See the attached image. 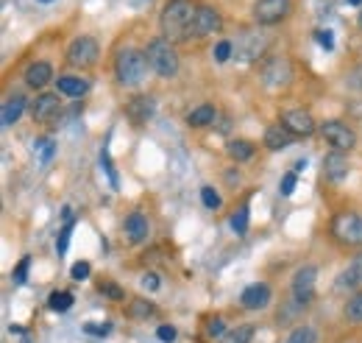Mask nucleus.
<instances>
[{
    "label": "nucleus",
    "mask_w": 362,
    "mask_h": 343,
    "mask_svg": "<svg viewBox=\"0 0 362 343\" xmlns=\"http://www.w3.org/2000/svg\"><path fill=\"white\" fill-rule=\"evenodd\" d=\"M198 6L192 0H170V3L162 9V17H159V28H162V36L170 42L187 39L190 25L195 20Z\"/></svg>",
    "instance_id": "nucleus-1"
},
{
    "label": "nucleus",
    "mask_w": 362,
    "mask_h": 343,
    "mask_svg": "<svg viewBox=\"0 0 362 343\" xmlns=\"http://www.w3.org/2000/svg\"><path fill=\"white\" fill-rule=\"evenodd\" d=\"M148 59H145V51H137V48H123L114 59V75L123 87H140L148 75Z\"/></svg>",
    "instance_id": "nucleus-2"
},
{
    "label": "nucleus",
    "mask_w": 362,
    "mask_h": 343,
    "mask_svg": "<svg viewBox=\"0 0 362 343\" xmlns=\"http://www.w3.org/2000/svg\"><path fill=\"white\" fill-rule=\"evenodd\" d=\"M145 59H148L151 70L156 75H162V78H173L179 73V54L173 48V42L165 39V36H156V39L148 42Z\"/></svg>",
    "instance_id": "nucleus-3"
},
{
    "label": "nucleus",
    "mask_w": 362,
    "mask_h": 343,
    "mask_svg": "<svg viewBox=\"0 0 362 343\" xmlns=\"http://www.w3.org/2000/svg\"><path fill=\"white\" fill-rule=\"evenodd\" d=\"M270 48V34L265 28H251V31H243L234 45V56L240 62H254L259 56H265Z\"/></svg>",
    "instance_id": "nucleus-4"
},
{
    "label": "nucleus",
    "mask_w": 362,
    "mask_h": 343,
    "mask_svg": "<svg viewBox=\"0 0 362 343\" xmlns=\"http://www.w3.org/2000/svg\"><path fill=\"white\" fill-rule=\"evenodd\" d=\"M101 59V45L92 39V36H75L67 48V62L73 67H81V70H90L92 64H98Z\"/></svg>",
    "instance_id": "nucleus-5"
},
{
    "label": "nucleus",
    "mask_w": 362,
    "mask_h": 343,
    "mask_svg": "<svg viewBox=\"0 0 362 343\" xmlns=\"http://www.w3.org/2000/svg\"><path fill=\"white\" fill-rule=\"evenodd\" d=\"M332 235L346 246H362V215H357V212H340V215H335Z\"/></svg>",
    "instance_id": "nucleus-6"
},
{
    "label": "nucleus",
    "mask_w": 362,
    "mask_h": 343,
    "mask_svg": "<svg viewBox=\"0 0 362 343\" xmlns=\"http://www.w3.org/2000/svg\"><path fill=\"white\" fill-rule=\"evenodd\" d=\"M290 12H293V0H257L251 14L259 25H276L281 20H287Z\"/></svg>",
    "instance_id": "nucleus-7"
},
{
    "label": "nucleus",
    "mask_w": 362,
    "mask_h": 343,
    "mask_svg": "<svg viewBox=\"0 0 362 343\" xmlns=\"http://www.w3.org/2000/svg\"><path fill=\"white\" fill-rule=\"evenodd\" d=\"M293 81V64L287 56H273L262 64V84L270 90H279V87H287Z\"/></svg>",
    "instance_id": "nucleus-8"
},
{
    "label": "nucleus",
    "mask_w": 362,
    "mask_h": 343,
    "mask_svg": "<svg viewBox=\"0 0 362 343\" xmlns=\"http://www.w3.org/2000/svg\"><path fill=\"white\" fill-rule=\"evenodd\" d=\"M320 137H324L335 151H351L357 145L354 128H348L343 120H326L320 126Z\"/></svg>",
    "instance_id": "nucleus-9"
},
{
    "label": "nucleus",
    "mask_w": 362,
    "mask_h": 343,
    "mask_svg": "<svg viewBox=\"0 0 362 343\" xmlns=\"http://www.w3.org/2000/svg\"><path fill=\"white\" fill-rule=\"evenodd\" d=\"M220 25H223V20H220L218 9H212V6H198V12H195V20H192V25H190L187 39H204V36H209V34L220 31Z\"/></svg>",
    "instance_id": "nucleus-10"
},
{
    "label": "nucleus",
    "mask_w": 362,
    "mask_h": 343,
    "mask_svg": "<svg viewBox=\"0 0 362 343\" xmlns=\"http://www.w3.org/2000/svg\"><path fill=\"white\" fill-rule=\"evenodd\" d=\"M315 282H318V268L315 265H301L293 276V298L296 305H309L315 298Z\"/></svg>",
    "instance_id": "nucleus-11"
},
{
    "label": "nucleus",
    "mask_w": 362,
    "mask_h": 343,
    "mask_svg": "<svg viewBox=\"0 0 362 343\" xmlns=\"http://www.w3.org/2000/svg\"><path fill=\"white\" fill-rule=\"evenodd\" d=\"M281 126L287 128L293 137H309L315 132V120L307 109H287L281 112Z\"/></svg>",
    "instance_id": "nucleus-12"
},
{
    "label": "nucleus",
    "mask_w": 362,
    "mask_h": 343,
    "mask_svg": "<svg viewBox=\"0 0 362 343\" xmlns=\"http://www.w3.org/2000/svg\"><path fill=\"white\" fill-rule=\"evenodd\" d=\"M273 298V290L268 282H254L243 290V296H240V305H243L246 310H265L270 305Z\"/></svg>",
    "instance_id": "nucleus-13"
},
{
    "label": "nucleus",
    "mask_w": 362,
    "mask_h": 343,
    "mask_svg": "<svg viewBox=\"0 0 362 343\" xmlns=\"http://www.w3.org/2000/svg\"><path fill=\"white\" fill-rule=\"evenodd\" d=\"M59 112H62V101L53 93H42L34 101V106H31V115H34L36 123H51Z\"/></svg>",
    "instance_id": "nucleus-14"
},
{
    "label": "nucleus",
    "mask_w": 362,
    "mask_h": 343,
    "mask_svg": "<svg viewBox=\"0 0 362 343\" xmlns=\"http://www.w3.org/2000/svg\"><path fill=\"white\" fill-rule=\"evenodd\" d=\"M123 232H126L129 243H142L151 235V224H148V218L142 215V212H131V215L123 221Z\"/></svg>",
    "instance_id": "nucleus-15"
},
{
    "label": "nucleus",
    "mask_w": 362,
    "mask_h": 343,
    "mask_svg": "<svg viewBox=\"0 0 362 343\" xmlns=\"http://www.w3.org/2000/svg\"><path fill=\"white\" fill-rule=\"evenodd\" d=\"M51 78H53V67H51L48 62H34V64H28V70H25V84H28L31 90L48 87Z\"/></svg>",
    "instance_id": "nucleus-16"
},
{
    "label": "nucleus",
    "mask_w": 362,
    "mask_h": 343,
    "mask_svg": "<svg viewBox=\"0 0 362 343\" xmlns=\"http://www.w3.org/2000/svg\"><path fill=\"white\" fill-rule=\"evenodd\" d=\"M324 174H326L332 182H343V179L348 176L346 151H332V154H326V159H324Z\"/></svg>",
    "instance_id": "nucleus-17"
},
{
    "label": "nucleus",
    "mask_w": 362,
    "mask_h": 343,
    "mask_svg": "<svg viewBox=\"0 0 362 343\" xmlns=\"http://www.w3.org/2000/svg\"><path fill=\"white\" fill-rule=\"evenodd\" d=\"M56 90L62 95H67V98H84L90 93V81L81 78V75H62L56 81Z\"/></svg>",
    "instance_id": "nucleus-18"
},
{
    "label": "nucleus",
    "mask_w": 362,
    "mask_h": 343,
    "mask_svg": "<svg viewBox=\"0 0 362 343\" xmlns=\"http://www.w3.org/2000/svg\"><path fill=\"white\" fill-rule=\"evenodd\" d=\"M23 112H25V95L14 93V95H9V101L3 104V112H0V120H3V126L9 128V126H14V123L23 117Z\"/></svg>",
    "instance_id": "nucleus-19"
},
{
    "label": "nucleus",
    "mask_w": 362,
    "mask_h": 343,
    "mask_svg": "<svg viewBox=\"0 0 362 343\" xmlns=\"http://www.w3.org/2000/svg\"><path fill=\"white\" fill-rule=\"evenodd\" d=\"M290 143H293V134H290L281 123H279V126H270L268 132H265V145H268L270 151H285Z\"/></svg>",
    "instance_id": "nucleus-20"
},
{
    "label": "nucleus",
    "mask_w": 362,
    "mask_h": 343,
    "mask_svg": "<svg viewBox=\"0 0 362 343\" xmlns=\"http://www.w3.org/2000/svg\"><path fill=\"white\" fill-rule=\"evenodd\" d=\"M126 115H129L134 123H145V120L153 115V98H148V95L134 98V101L126 106Z\"/></svg>",
    "instance_id": "nucleus-21"
},
{
    "label": "nucleus",
    "mask_w": 362,
    "mask_h": 343,
    "mask_svg": "<svg viewBox=\"0 0 362 343\" xmlns=\"http://www.w3.org/2000/svg\"><path fill=\"white\" fill-rule=\"evenodd\" d=\"M215 117H218L215 106H212V104H204V106H198V109H192V112L187 115V123H190L192 128H204V126L215 123Z\"/></svg>",
    "instance_id": "nucleus-22"
},
{
    "label": "nucleus",
    "mask_w": 362,
    "mask_h": 343,
    "mask_svg": "<svg viewBox=\"0 0 362 343\" xmlns=\"http://www.w3.org/2000/svg\"><path fill=\"white\" fill-rule=\"evenodd\" d=\"M53 154H56V143L51 140V137H39V140H34V159H36V165H51V159H53Z\"/></svg>",
    "instance_id": "nucleus-23"
},
{
    "label": "nucleus",
    "mask_w": 362,
    "mask_h": 343,
    "mask_svg": "<svg viewBox=\"0 0 362 343\" xmlns=\"http://www.w3.org/2000/svg\"><path fill=\"white\" fill-rule=\"evenodd\" d=\"M226 154H229L231 159H237V162H246V159L254 156V145H251L248 140H229V143H226Z\"/></svg>",
    "instance_id": "nucleus-24"
},
{
    "label": "nucleus",
    "mask_w": 362,
    "mask_h": 343,
    "mask_svg": "<svg viewBox=\"0 0 362 343\" xmlns=\"http://www.w3.org/2000/svg\"><path fill=\"white\" fill-rule=\"evenodd\" d=\"M340 285L346 287H357V285H362V254H357L354 260H351V265L343 271V279H340Z\"/></svg>",
    "instance_id": "nucleus-25"
},
{
    "label": "nucleus",
    "mask_w": 362,
    "mask_h": 343,
    "mask_svg": "<svg viewBox=\"0 0 362 343\" xmlns=\"http://www.w3.org/2000/svg\"><path fill=\"white\" fill-rule=\"evenodd\" d=\"M153 313H156V307L148 302V298H131V305H129V318H134V321H148Z\"/></svg>",
    "instance_id": "nucleus-26"
},
{
    "label": "nucleus",
    "mask_w": 362,
    "mask_h": 343,
    "mask_svg": "<svg viewBox=\"0 0 362 343\" xmlns=\"http://www.w3.org/2000/svg\"><path fill=\"white\" fill-rule=\"evenodd\" d=\"M48 307H51L53 313H67V310L73 307V293H67V290H53V293L48 296Z\"/></svg>",
    "instance_id": "nucleus-27"
},
{
    "label": "nucleus",
    "mask_w": 362,
    "mask_h": 343,
    "mask_svg": "<svg viewBox=\"0 0 362 343\" xmlns=\"http://www.w3.org/2000/svg\"><path fill=\"white\" fill-rule=\"evenodd\" d=\"M343 316H346V321H348V324H362V290H359V293H354V296L348 298V302H346Z\"/></svg>",
    "instance_id": "nucleus-28"
},
{
    "label": "nucleus",
    "mask_w": 362,
    "mask_h": 343,
    "mask_svg": "<svg viewBox=\"0 0 362 343\" xmlns=\"http://www.w3.org/2000/svg\"><path fill=\"white\" fill-rule=\"evenodd\" d=\"M248 218H251V215H248V206H240L234 215H231L229 224H231V232H234L237 237H246V235H248Z\"/></svg>",
    "instance_id": "nucleus-29"
},
{
    "label": "nucleus",
    "mask_w": 362,
    "mask_h": 343,
    "mask_svg": "<svg viewBox=\"0 0 362 343\" xmlns=\"http://www.w3.org/2000/svg\"><path fill=\"white\" fill-rule=\"evenodd\" d=\"M285 343H318V332H315L309 324H298V327L287 335Z\"/></svg>",
    "instance_id": "nucleus-30"
},
{
    "label": "nucleus",
    "mask_w": 362,
    "mask_h": 343,
    "mask_svg": "<svg viewBox=\"0 0 362 343\" xmlns=\"http://www.w3.org/2000/svg\"><path fill=\"white\" fill-rule=\"evenodd\" d=\"M254 340V327L251 324H240L237 329L223 335V343H251Z\"/></svg>",
    "instance_id": "nucleus-31"
},
{
    "label": "nucleus",
    "mask_w": 362,
    "mask_h": 343,
    "mask_svg": "<svg viewBox=\"0 0 362 343\" xmlns=\"http://www.w3.org/2000/svg\"><path fill=\"white\" fill-rule=\"evenodd\" d=\"M90 274H92V265H90L87 260H78V263H73V268H70V276H73L75 282L90 279Z\"/></svg>",
    "instance_id": "nucleus-32"
},
{
    "label": "nucleus",
    "mask_w": 362,
    "mask_h": 343,
    "mask_svg": "<svg viewBox=\"0 0 362 343\" xmlns=\"http://www.w3.org/2000/svg\"><path fill=\"white\" fill-rule=\"evenodd\" d=\"M28 268H31V257H23V260L17 263V268L12 271V282H14V285H25V279H28Z\"/></svg>",
    "instance_id": "nucleus-33"
},
{
    "label": "nucleus",
    "mask_w": 362,
    "mask_h": 343,
    "mask_svg": "<svg viewBox=\"0 0 362 343\" xmlns=\"http://www.w3.org/2000/svg\"><path fill=\"white\" fill-rule=\"evenodd\" d=\"M101 296L112 298V302H123V298H126L123 287H120V285H114V282H103V285H101Z\"/></svg>",
    "instance_id": "nucleus-34"
},
{
    "label": "nucleus",
    "mask_w": 362,
    "mask_h": 343,
    "mask_svg": "<svg viewBox=\"0 0 362 343\" xmlns=\"http://www.w3.org/2000/svg\"><path fill=\"white\" fill-rule=\"evenodd\" d=\"M231 54H234V45H231V42L229 39H223V42H218V45H215V51H212V56H215V62H229L231 59Z\"/></svg>",
    "instance_id": "nucleus-35"
},
{
    "label": "nucleus",
    "mask_w": 362,
    "mask_h": 343,
    "mask_svg": "<svg viewBox=\"0 0 362 343\" xmlns=\"http://www.w3.org/2000/svg\"><path fill=\"white\" fill-rule=\"evenodd\" d=\"M315 39H318V45H320V48L335 51V34H332L329 28H318V31H315Z\"/></svg>",
    "instance_id": "nucleus-36"
},
{
    "label": "nucleus",
    "mask_w": 362,
    "mask_h": 343,
    "mask_svg": "<svg viewBox=\"0 0 362 343\" xmlns=\"http://www.w3.org/2000/svg\"><path fill=\"white\" fill-rule=\"evenodd\" d=\"M201 201L207 209H218L220 206V196L215 193V187H201Z\"/></svg>",
    "instance_id": "nucleus-37"
},
{
    "label": "nucleus",
    "mask_w": 362,
    "mask_h": 343,
    "mask_svg": "<svg viewBox=\"0 0 362 343\" xmlns=\"http://www.w3.org/2000/svg\"><path fill=\"white\" fill-rule=\"evenodd\" d=\"M296 185H298V174L293 170V174H287L285 179H281V185H279V193H281V196H293V193H296Z\"/></svg>",
    "instance_id": "nucleus-38"
},
{
    "label": "nucleus",
    "mask_w": 362,
    "mask_h": 343,
    "mask_svg": "<svg viewBox=\"0 0 362 343\" xmlns=\"http://www.w3.org/2000/svg\"><path fill=\"white\" fill-rule=\"evenodd\" d=\"M223 332H226V321H223L220 316H215V318L207 321V335H209V338H220Z\"/></svg>",
    "instance_id": "nucleus-39"
},
{
    "label": "nucleus",
    "mask_w": 362,
    "mask_h": 343,
    "mask_svg": "<svg viewBox=\"0 0 362 343\" xmlns=\"http://www.w3.org/2000/svg\"><path fill=\"white\" fill-rule=\"evenodd\" d=\"M70 235H73V224H67L62 232H59V240H56V251H59V257L62 254H67V246H70Z\"/></svg>",
    "instance_id": "nucleus-40"
},
{
    "label": "nucleus",
    "mask_w": 362,
    "mask_h": 343,
    "mask_svg": "<svg viewBox=\"0 0 362 343\" xmlns=\"http://www.w3.org/2000/svg\"><path fill=\"white\" fill-rule=\"evenodd\" d=\"M101 165H103V170L109 174V182H112V187L117 190V174H114V167H112V159H109V151H106V148L101 151Z\"/></svg>",
    "instance_id": "nucleus-41"
},
{
    "label": "nucleus",
    "mask_w": 362,
    "mask_h": 343,
    "mask_svg": "<svg viewBox=\"0 0 362 343\" xmlns=\"http://www.w3.org/2000/svg\"><path fill=\"white\" fill-rule=\"evenodd\" d=\"M156 338L162 340V343H173V340H176V329H173L170 324H162V327L156 329Z\"/></svg>",
    "instance_id": "nucleus-42"
},
{
    "label": "nucleus",
    "mask_w": 362,
    "mask_h": 343,
    "mask_svg": "<svg viewBox=\"0 0 362 343\" xmlns=\"http://www.w3.org/2000/svg\"><path fill=\"white\" fill-rule=\"evenodd\" d=\"M84 332H87V335H98V338H103V335L112 332V324H84Z\"/></svg>",
    "instance_id": "nucleus-43"
},
{
    "label": "nucleus",
    "mask_w": 362,
    "mask_h": 343,
    "mask_svg": "<svg viewBox=\"0 0 362 343\" xmlns=\"http://www.w3.org/2000/svg\"><path fill=\"white\" fill-rule=\"evenodd\" d=\"M142 287L145 290H159V276L156 274H145L142 276Z\"/></svg>",
    "instance_id": "nucleus-44"
},
{
    "label": "nucleus",
    "mask_w": 362,
    "mask_h": 343,
    "mask_svg": "<svg viewBox=\"0 0 362 343\" xmlns=\"http://www.w3.org/2000/svg\"><path fill=\"white\" fill-rule=\"evenodd\" d=\"M293 170H296V174H301V170H307V159H298V162H296V167H293Z\"/></svg>",
    "instance_id": "nucleus-45"
},
{
    "label": "nucleus",
    "mask_w": 362,
    "mask_h": 343,
    "mask_svg": "<svg viewBox=\"0 0 362 343\" xmlns=\"http://www.w3.org/2000/svg\"><path fill=\"white\" fill-rule=\"evenodd\" d=\"M348 6H362V0H348Z\"/></svg>",
    "instance_id": "nucleus-46"
},
{
    "label": "nucleus",
    "mask_w": 362,
    "mask_h": 343,
    "mask_svg": "<svg viewBox=\"0 0 362 343\" xmlns=\"http://www.w3.org/2000/svg\"><path fill=\"white\" fill-rule=\"evenodd\" d=\"M357 23H359V28H362V12H359V20H357Z\"/></svg>",
    "instance_id": "nucleus-47"
},
{
    "label": "nucleus",
    "mask_w": 362,
    "mask_h": 343,
    "mask_svg": "<svg viewBox=\"0 0 362 343\" xmlns=\"http://www.w3.org/2000/svg\"><path fill=\"white\" fill-rule=\"evenodd\" d=\"M39 3H53V0H39Z\"/></svg>",
    "instance_id": "nucleus-48"
}]
</instances>
